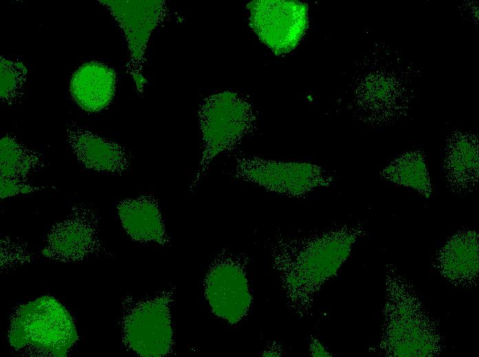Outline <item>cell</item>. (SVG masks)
<instances>
[{
	"mask_svg": "<svg viewBox=\"0 0 479 357\" xmlns=\"http://www.w3.org/2000/svg\"><path fill=\"white\" fill-rule=\"evenodd\" d=\"M78 338L71 315L50 296H42L19 306L10 318L8 340L17 350L63 357Z\"/></svg>",
	"mask_w": 479,
	"mask_h": 357,
	"instance_id": "obj_1",
	"label": "cell"
},
{
	"mask_svg": "<svg viewBox=\"0 0 479 357\" xmlns=\"http://www.w3.org/2000/svg\"><path fill=\"white\" fill-rule=\"evenodd\" d=\"M203 150L198 170L190 185L194 190L212 161L233 148L251 130L255 117L251 106L233 92L225 91L206 98L198 110Z\"/></svg>",
	"mask_w": 479,
	"mask_h": 357,
	"instance_id": "obj_2",
	"label": "cell"
},
{
	"mask_svg": "<svg viewBox=\"0 0 479 357\" xmlns=\"http://www.w3.org/2000/svg\"><path fill=\"white\" fill-rule=\"evenodd\" d=\"M234 176L269 192L296 198L327 187L333 180L325 170L312 163L259 157L237 159Z\"/></svg>",
	"mask_w": 479,
	"mask_h": 357,
	"instance_id": "obj_3",
	"label": "cell"
},
{
	"mask_svg": "<svg viewBox=\"0 0 479 357\" xmlns=\"http://www.w3.org/2000/svg\"><path fill=\"white\" fill-rule=\"evenodd\" d=\"M170 301V295L164 294L138 301L125 310L123 338L128 348L145 357L170 353L173 344Z\"/></svg>",
	"mask_w": 479,
	"mask_h": 357,
	"instance_id": "obj_4",
	"label": "cell"
},
{
	"mask_svg": "<svg viewBox=\"0 0 479 357\" xmlns=\"http://www.w3.org/2000/svg\"><path fill=\"white\" fill-rule=\"evenodd\" d=\"M247 8L251 27L275 55L293 49L307 27V6L299 1L255 0Z\"/></svg>",
	"mask_w": 479,
	"mask_h": 357,
	"instance_id": "obj_5",
	"label": "cell"
},
{
	"mask_svg": "<svg viewBox=\"0 0 479 357\" xmlns=\"http://www.w3.org/2000/svg\"><path fill=\"white\" fill-rule=\"evenodd\" d=\"M100 218L96 209L83 204L74 206L67 217L55 224L42 251L45 257L63 262L83 260L101 251Z\"/></svg>",
	"mask_w": 479,
	"mask_h": 357,
	"instance_id": "obj_6",
	"label": "cell"
},
{
	"mask_svg": "<svg viewBox=\"0 0 479 357\" xmlns=\"http://www.w3.org/2000/svg\"><path fill=\"white\" fill-rule=\"evenodd\" d=\"M361 233L359 229L342 228L307 240L295 250L299 281L319 284L330 277L349 255Z\"/></svg>",
	"mask_w": 479,
	"mask_h": 357,
	"instance_id": "obj_7",
	"label": "cell"
},
{
	"mask_svg": "<svg viewBox=\"0 0 479 357\" xmlns=\"http://www.w3.org/2000/svg\"><path fill=\"white\" fill-rule=\"evenodd\" d=\"M205 295L213 313L232 324L246 315L251 301L245 273L231 260L217 262L211 268Z\"/></svg>",
	"mask_w": 479,
	"mask_h": 357,
	"instance_id": "obj_8",
	"label": "cell"
},
{
	"mask_svg": "<svg viewBox=\"0 0 479 357\" xmlns=\"http://www.w3.org/2000/svg\"><path fill=\"white\" fill-rule=\"evenodd\" d=\"M123 29L131 54L134 69L139 76L147 43L164 12L162 1H103Z\"/></svg>",
	"mask_w": 479,
	"mask_h": 357,
	"instance_id": "obj_9",
	"label": "cell"
},
{
	"mask_svg": "<svg viewBox=\"0 0 479 357\" xmlns=\"http://www.w3.org/2000/svg\"><path fill=\"white\" fill-rule=\"evenodd\" d=\"M117 210L123 228L135 241L169 243L158 203L153 196L125 199L118 203Z\"/></svg>",
	"mask_w": 479,
	"mask_h": 357,
	"instance_id": "obj_10",
	"label": "cell"
},
{
	"mask_svg": "<svg viewBox=\"0 0 479 357\" xmlns=\"http://www.w3.org/2000/svg\"><path fill=\"white\" fill-rule=\"evenodd\" d=\"M114 71L99 62H87L72 75L70 92L75 102L84 111L98 112L111 101L116 86Z\"/></svg>",
	"mask_w": 479,
	"mask_h": 357,
	"instance_id": "obj_11",
	"label": "cell"
},
{
	"mask_svg": "<svg viewBox=\"0 0 479 357\" xmlns=\"http://www.w3.org/2000/svg\"><path fill=\"white\" fill-rule=\"evenodd\" d=\"M69 140L77 159L87 169L121 174L129 168V156L114 142L78 129L70 132Z\"/></svg>",
	"mask_w": 479,
	"mask_h": 357,
	"instance_id": "obj_12",
	"label": "cell"
},
{
	"mask_svg": "<svg viewBox=\"0 0 479 357\" xmlns=\"http://www.w3.org/2000/svg\"><path fill=\"white\" fill-rule=\"evenodd\" d=\"M443 171L449 188L456 193L474 189L478 182V152L476 139L460 134L448 146Z\"/></svg>",
	"mask_w": 479,
	"mask_h": 357,
	"instance_id": "obj_13",
	"label": "cell"
},
{
	"mask_svg": "<svg viewBox=\"0 0 479 357\" xmlns=\"http://www.w3.org/2000/svg\"><path fill=\"white\" fill-rule=\"evenodd\" d=\"M442 273L458 282L476 277L478 266V235L462 230L454 235L437 257Z\"/></svg>",
	"mask_w": 479,
	"mask_h": 357,
	"instance_id": "obj_14",
	"label": "cell"
},
{
	"mask_svg": "<svg viewBox=\"0 0 479 357\" xmlns=\"http://www.w3.org/2000/svg\"><path fill=\"white\" fill-rule=\"evenodd\" d=\"M381 176L390 183L412 188L425 198L432 195L429 174L425 157L419 151L400 155L381 172Z\"/></svg>",
	"mask_w": 479,
	"mask_h": 357,
	"instance_id": "obj_15",
	"label": "cell"
},
{
	"mask_svg": "<svg viewBox=\"0 0 479 357\" xmlns=\"http://www.w3.org/2000/svg\"><path fill=\"white\" fill-rule=\"evenodd\" d=\"M0 158L2 178H26L30 172L45 166L40 156L9 137L1 140Z\"/></svg>",
	"mask_w": 479,
	"mask_h": 357,
	"instance_id": "obj_16",
	"label": "cell"
},
{
	"mask_svg": "<svg viewBox=\"0 0 479 357\" xmlns=\"http://www.w3.org/2000/svg\"><path fill=\"white\" fill-rule=\"evenodd\" d=\"M47 186H35L26 181L25 178H10L1 177L0 197L4 199L19 194H28L41 189Z\"/></svg>",
	"mask_w": 479,
	"mask_h": 357,
	"instance_id": "obj_17",
	"label": "cell"
}]
</instances>
